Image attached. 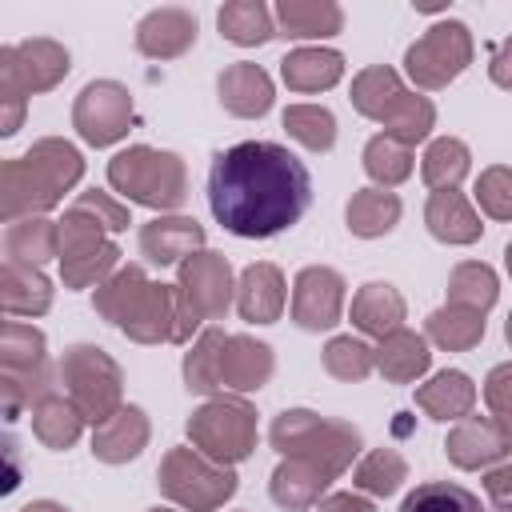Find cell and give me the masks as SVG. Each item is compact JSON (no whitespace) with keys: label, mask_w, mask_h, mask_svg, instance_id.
<instances>
[{"label":"cell","mask_w":512,"mask_h":512,"mask_svg":"<svg viewBox=\"0 0 512 512\" xmlns=\"http://www.w3.org/2000/svg\"><path fill=\"white\" fill-rule=\"evenodd\" d=\"M72 72V56L52 36H32L0 48V136H16L24 124V104L36 92L56 88Z\"/></svg>","instance_id":"5b68a950"},{"label":"cell","mask_w":512,"mask_h":512,"mask_svg":"<svg viewBox=\"0 0 512 512\" xmlns=\"http://www.w3.org/2000/svg\"><path fill=\"white\" fill-rule=\"evenodd\" d=\"M284 300H288V288H284V272L276 264L256 260L236 276V312H240V320L276 324L280 312H284Z\"/></svg>","instance_id":"ffe728a7"},{"label":"cell","mask_w":512,"mask_h":512,"mask_svg":"<svg viewBox=\"0 0 512 512\" xmlns=\"http://www.w3.org/2000/svg\"><path fill=\"white\" fill-rule=\"evenodd\" d=\"M60 256V228L48 216H28V220H12L4 228V260L16 264H48Z\"/></svg>","instance_id":"1f68e13d"},{"label":"cell","mask_w":512,"mask_h":512,"mask_svg":"<svg viewBox=\"0 0 512 512\" xmlns=\"http://www.w3.org/2000/svg\"><path fill=\"white\" fill-rule=\"evenodd\" d=\"M280 80L292 92H328L344 80V56L336 48H292L280 60Z\"/></svg>","instance_id":"83f0119b"},{"label":"cell","mask_w":512,"mask_h":512,"mask_svg":"<svg viewBox=\"0 0 512 512\" xmlns=\"http://www.w3.org/2000/svg\"><path fill=\"white\" fill-rule=\"evenodd\" d=\"M424 340L436 344V348H444V352H468V348H476L484 340V316L480 312H468V308L444 304V308L428 312Z\"/></svg>","instance_id":"d590c367"},{"label":"cell","mask_w":512,"mask_h":512,"mask_svg":"<svg viewBox=\"0 0 512 512\" xmlns=\"http://www.w3.org/2000/svg\"><path fill=\"white\" fill-rule=\"evenodd\" d=\"M272 16L288 40H328L344 28V8L336 0H280Z\"/></svg>","instance_id":"484cf974"},{"label":"cell","mask_w":512,"mask_h":512,"mask_svg":"<svg viewBox=\"0 0 512 512\" xmlns=\"http://www.w3.org/2000/svg\"><path fill=\"white\" fill-rule=\"evenodd\" d=\"M348 100L360 116L376 120L392 140L416 148L420 140L432 136L436 128V108L428 96L404 88L400 72L388 68V64H372V68H360L352 76V88H348Z\"/></svg>","instance_id":"277c9868"},{"label":"cell","mask_w":512,"mask_h":512,"mask_svg":"<svg viewBox=\"0 0 512 512\" xmlns=\"http://www.w3.org/2000/svg\"><path fill=\"white\" fill-rule=\"evenodd\" d=\"M132 92L120 80H88L72 104V128L84 144L108 148L128 136L132 128Z\"/></svg>","instance_id":"4fadbf2b"},{"label":"cell","mask_w":512,"mask_h":512,"mask_svg":"<svg viewBox=\"0 0 512 512\" xmlns=\"http://www.w3.org/2000/svg\"><path fill=\"white\" fill-rule=\"evenodd\" d=\"M56 372H60L64 396L76 404L84 424L100 428L104 420H112L124 408V372L104 348L72 344V348H64Z\"/></svg>","instance_id":"ba28073f"},{"label":"cell","mask_w":512,"mask_h":512,"mask_svg":"<svg viewBox=\"0 0 512 512\" xmlns=\"http://www.w3.org/2000/svg\"><path fill=\"white\" fill-rule=\"evenodd\" d=\"M0 304H4L8 316H44L52 308V280L40 268H32V264L4 260Z\"/></svg>","instance_id":"f546056e"},{"label":"cell","mask_w":512,"mask_h":512,"mask_svg":"<svg viewBox=\"0 0 512 512\" xmlns=\"http://www.w3.org/2000/svg\"><path fill=\"white\" fill-rule=\"evenodd\" d=\"M60 228V280L64 288H100L120 268V244L112 232L80 204L64 208L56 220Z\"/></svg>","instance_id":"9c48e42d"},{"label":"cell","mask_w":512,"mask_h":512,"mask_svg":"<svg viewBox=\"0 0 512 512\" xmlns=\"http://www.w3.org/2000/svg\"><path fill=\"white\" fill-rule=\"evenodd\" d=\"M488 76H492V84H496V88L512 92V36H508V40H500V44L492 48V60H488Z\"/></svg>","instance_id":"f907efd6"},{"label":"cell","mask_w":512,"mask_h":512,"mask_svg":"<svg viewBox=\"0 0 512 512\" xmlns=\"http://www.w3.org/2000/svg\"><path fill=\"white\" fill-rule=\"evenodd\" d=\"M216 24H220V36L240 44V48H260L272 36H280L276 32V16L268 12L264 0H228L216 12Z\"/></svg>","instance_id":"836d02e7"},{"label":"cell","mask_w":512,"mask_h":512,"mask_svg":"<svg viewBox=\"0 0 512 512\" xmlns=\"http://www.w3.org/2000/svg\"><path fill=\"white\" fill-rule=\"evenodd\" d=\"M84 176V156L76 144L60 136L36 140L24 156L0 164V220H28L52 212L64 192H72Z\"/></svg>","instance_id":"7a4b0ae2"},{"label":"cell","mask_w":512,"mask_h":512,"mask_svg":"<svg viewBox=\"0 0 512 512\" xmlns=\"http://www.w3.org/2000/svg\"><path fill=\"white\" fill-rule=\"evenodd\" d=\"M476 204L484 216L492 220H512V168L504 164H492L476 176V188H472Z\"/></svg>","instance_id":"bcb514c9"},{"label":"cell","mask_w":512,"mask_h":512,"mask_svg":"<svg viewBox=\"0 0 512 512\" xmlns=\"http://www.w3.org/2000/svg\"><path fill=\"white\" fill-rule=\"evenodd\" d=\"M496 512H512V500L508 504H496Z\"/></svg>","instance_id":"6f0895ef"},{"label":"cell","mask_w":512,"mask_h":512,"mask_svg":"<svg viewBox=\"0 0 512 512\" xmlns=\"http://www.w3.org/2000/svg\"><path fill=\"white\" fill-rule=\"evenodd\" d=\"M472 52H476V44H472L468 24L464 20H440L416 44H408L404 72L416 88L436 92V88H448L472 64Z\"/></svg>","instance_id":"7c38bea8"},{"label":"cell","mask_w":512,"mask_h":512,"mask_svg":"<svg viewBox=\"0 0 512 512\" xmlns=\"http://www.w3.org/2000/svg\"><path fill=\"white\" fill-rule=\"evenodd\" d=\"M148 512H184V508H148Z\"/></svg>","instance_id":"9f6ffc18"},{"label":"cell","mask_w":512,"mask_h":512,"mask_svg":"<svg viewBox=\"0 0 512 512\" xmlns=\"http://www.w3.org/2000/svg\"><path fill=\"white\" fill-rule=\"evenodd\" d=\"M188 440L200 456L232 468L256 452V408L244 396H212L188 416Z\"/></svg>","instance_id":"30bf717a"},{"label":"cell","mask_w":512,"mask_h":512,"mask_svg":"<svg viewBox=\"0 0 512 512\" xmlns=\"http://www.w3.org/2000/svg\"><path fill=\"white\" fill-rule=\"evenodd\" d=\"M400 196L388 192V188H360L352 192L348 208H344V220H348V232L360 236V240H376V236H388L396 224H400Z\"/></svg>","instance_id":"4dcf8cb0"},{"label":"cell","mask_w":512,"mask_h":512,"mask_svg":"<svg viewBox=\"0 0 512 512\" xmlns=\"http://www.w3.org/2000/svg\"><path fill=\"white\" fill-rule=\"evenodd\" d=\"M48 364V340L24 320H4L0 328V372H32Z\"/></svg>","instance_id":"60d3db41"},{"label":"cell","mask_w":512,"mask_h":512,"mask_svg":"<svg viewBox=\"0 0 512 512\" xmlns=\"http://www.w3.org/2000/svg\"><path fill=\"white\" fill-rule=\"evenodd\" d=\"M332 476L320 472L316 464H304V460H280L272 480H268V492L272 500L284 508V512H308L324 500Z\"/></svg>","instance_id":"f1b7e54d"},{"label":"cell","mask_w":512,"mask_h":512,"mask_svg":"<svg viewBox=\"0 0 512 512\" xmlns=\"http://www.w3.org/2000/svg\"><path fill=\"white\" fill-rule=\"evenodd\" d=\"M280 124L308 152H328L336 144V116L324 104H288Z\"/></svg>","instance_id":"b9f144b4"},{"label":"cell","mask_w":512,"mask_h":512,"mask_svg":"<svg viewBox=\"0 0 512 512\" xmlns=\"http://www.w3.org/2000/svg\"><path fill=\"white\" fill-rule=\"evenodd\" d=\"M484 492H488L496 504H508V500H512V464H508V460L484 472Z\"/></svg>","instance_id":"816d5d0a"},{"label":"cell","mask_w":512,"mask_h":512,"mask_svg":"<svg viewBox=\"0 0 512 512\" xmlns=\"http://www.w3.org/2000/svg\"><path fill=\"white\" fill-rule=\"evenodd\" d=\"M416 404H420V412L432 416V420H444V424H448V420H464V416H472V408H476V384H472L468 372L444 368V372L428 376V380L416 388Z\"/></svg>","instance_id":"d4e9b609"},{"label":"cell","mask_w":512,"mask_h":512,"mask_svg":"<svg viewBox=\"0 0 512 512\" xmlns=\"http://www.w3.org/2000/svg\"><path fill=\"white\" fill-rule=\"evenodd\" d=\"M404 480H408V460L396 448H372L352 468V484L364 496H380V500L384 496H396Z\"/></svg>","instance_id":"ab89813d"},{"label":"cell","mask_w":512,"mask_h":512,"mask_svg":"<svg viewBox=\"0 0 512 512\" xmlns=\"http://www.w3.org/2000/svg\"><path fill=\"white\" fill-rule=\"evenodd\" d=\"M312 204V176L284 144L244 140L216 152L208 168V208L240 240H268L292 228Z\"/></svg>","instance_id":"6da1fadb"},{"label":"cell","mask_w":512,"mask_h":512,"mask_svg":"<svg viewBox=\"0 0 512 512\" xmlns=\"http://www.w3.org/2000/svg\"><path fill=\"white\" fill-rule=\"evenodd\" d=\"M272 448L284 460H304L316 464L320 472H328L332 480L344 476L352 468V460L360 456L364 440L348 420H332V416H316L308 408H284L272 428H268Z\"/></svg>","instance_id":"8992f818"},{"label":"cell","mask_w":512,"mask_h":512,"mask_svg":"<svg viewBox=\"0 0 512 512\" xmlns=\"http://www.w3.org/2000/svg\"><path fill=\"white\" fill-rule=\"evenodd\" d=\"M92 308L136 344H172L176 336V284L152 280L140 264H120L92 292Z\"/></svg>","instance_id":"3957f363"},{"label":"cell","mask_w":512,"mask_h":512,"mask_svg":"<svg viewBox=\"0 0 512 512\" xmlns=\"http://www.w3.org/2000/svg\"><path fill=\"white\" fill-rule=\"evenodd\" d=\"M196 16L188 8H152L136 24V48L148 60H176L196 44Z\"/></svg>","instance_id":"d6986e66"},{"label":"cell","mask_w":512,"mask_h":512,"mask_svg":"<svg viewBox=\"0 0 512 512\" xmlns=\"http://www.w3.org/2000/svg\"><path fill=\"white\" fill-rule=\"evenodd\" d=\"M404 316H408V304H404V296L396 292V284H388V280H368V284H360V292L352 296V324H356L364 336L384 340L388 332L404 328Z\"/></svg>","instance_id":"cb8c5ba5"},{"label":"cell","mask_w":512,"mask_h":512,"mask_svg":"<svg viewBox=\"0 0 512 512\" xmlns=\"http://www.w3.org/2000/svg\"><path fill=\"white\" fill-rule=\"evenodd\" d=\"M472 168V152L464 140L456 136H436L428 148H424V160H420V176L432 192H444V188H460V180L468 176Z\"/></svg>","instance_id":"74e56055"},{"label":"cell","mask_w":512,"mask_h":512,"mask_svg":"<svg viewBox=\"0 0 512 512\" xmlns=\"http://www.w3.org/2000/svg\"><path fill=\"white\" fill-rule=\"evenodd\" d=\"M364 172H368V180H372V188H396V184H404L408 176H412V168H416V160H412V148L408 144H400V140H392L388 132H376L368 144H364Z\"/></svg>","instance_id":"f35d334b"},{"label":"cell","mask_w":512,"mask_h":512,"mask_svg":"<svg viewBox=\"0 0 512 512\" xmlns=\"http://www.w3.org/2000/svg\"><path fill=\"white\" fill-rule=\"evenodd\" d=\"M344 276L328 264H308L292 280V320L304 332H328L344 316Z\"/></svg>","instance_id":"5bb4252c"},{"label":"cell","mask_w":512,"mask_h":512,"mask_svg":"<svg viewBox=\"0 0 512 512\" xmlns=\"http://www.w3.org/2000/svg\"><path fill=\"white\" fill-rule=\"evenodd\" d=\"M204 252V224L192 216H156L140 224V256L148 264H184L188 256Z\"/></svg>","instance_id":"ac0fdd59"},{"label":"cell","mask_w":512,"mask_h":512,"mask_svg":"<svg viewBox=\"0 0 512 512\" xmlns=\"http://www.w3.org/2000/svg\"><path fill=\"white\" fill-rule=\"evenodd\" d=\"M216 96H220L224 112H232L240 120H260V116H268V108L276 100V88H272V76L260 64L236 60L216 76Z\"/></svg>","instance_id":"e0dca14e"},{"label":"cell","mask_w":512,"mask_h":512,"mask_svg":"<svg viewBox=\"0 0 512 512\" xmlns=\"http://www.w3.org/2000/svg\"><path fill=\"white\" fill-rule=\"evenodd\" d=\"M316 512H376V504L364 496V492H328Z\"/></svg>","instance_id":"681fc988"},{"label":"cell","mask_w":512,"mask_h":512,"mask_svg":"<svg viewBox=\"0 0 512 512\" xmlns=\"http://www.w3.org/2000/svg\"><path fill=\"white\" fill-rule=\"evenodd\" d=\"M56 376L52 364L32 368V372H0V392H4V416L16 420L24 408H36L44 396L56 392Z\"/></svg>","instance_id":"ee69618b"},{"label":"cell","mask_w":512,"mask_h":512,"mask_svg":"<svg viewBox=\"0 0 512 512\" xmlns=\"http://www.w3.org/2000/svg\"><path fill=\"white\" fill-rule=\"evenodd\" d=\"M484 404H488V416L512 432V360L496 364L484 376Z\"/></svg>","instance_id":"7dc6e473"},{"label":"cell","mask_w":512,"mask_h":512,"mask_svg":"<svg viewBox=\"0 0 512 512\" xmlns=\"http://www.w3.org/2000/svg\"><path fill=\"white\" fill-rule=\"evenodd\" d=\"M444 452H448V460L460 472H488V468H496V464L508 460L512 432L500 420H492V416H464L448 432Z\"/></svg>","instance_id":"2e32d148"},{"label":"cell","mask_w":512,"mask_h":512,"mask_svg":"<svg viewBox=\"0 0 512 512\" xmlns=\"http://www.w3.org/2000/svg\"><path fill=\"white\" fill-rule=\"evenodd\" d=\"M148 436H152V424H148L144 408L124 404L112 420L92 428V456L100 464H128L148 448Z\"/></svg>","instance_id":"7402d4cb"},{"label":"cell","mask_w":512,"mask_h":512,"mask_svg":"<svg viewBox=\"0 0 512 512\" xmlns=\"http://www.w3.org/2000/svg\"><path fill=\"white\" fill-rule=\"evenodd\" d=\"M20 512H68V508L56 504V500H32V504H24Z\"/></svg>","instance_id":"f5cc1de1"},{"label":"cell","mask_w":512,"mask_h":512,"mask_svg":"<svg viewBox=\"0 0 512 512\" xmlns=\"http://www.w3.org/2000/svg\"><path fill=\"white\" fill-rule=\"evenodd\" d=\"M424 224H428V232H432L440 244H452V248L476 244L480 232H484L476 208H472L468 196L456 192V188H444V192H432V196H428V204H424Z\"/></svg>","instance_id":"603a6c76"},{"label":"cell","mask_w":512,"mask_h":512,"mask_svg":"<svg viewBox=\"0 0 512 512\" xmlns=\"http://www.w3.org/2000/svg\"><path fill=\"white\" fill-rule=\"evenodd\" d=\"M276 372V356L264 340L248 332H228L224 356H220V380L232 392H260Z\"/></svg>","instance_id":"44dd1931"},{"label":"cell","mask_w":512,"mask_h":512,"mask_svg":"<svg viewBox=\"0 0 512 512\" xmlns=\"http://www.w3.org/2000/svg\"><path fill=\"white\" fill-rule=\"evenodd\" d=\"M160 492L184 512H216L236 496V472L200 456L196 448H168L156 468Z\"/></svg>","instance_id":"8fae6325"},{"label":"cell","mask_w":512,"mask_h":512,"mask_svg":"<svg viewBox=\"0 0 512 512\" xmlns=\"http://www.w3.org/2000/svg\"><path fill=\"white\" fill-rule=\"evenodd\" d=\"M400 512H488V508L480 504L476 492H468V488H460V484L428 480V484H416V488L404 496Z\"/></svg>","instance_id":"f6af8a7d"},{"label":"cell","mask_w":512,"mask_h":512,"mask_svg":"<svg viewBox=\"0 0 512 512\" xmlns=\"http://www.w3.org/2000/svg\"><path fill=\"white\" fill-rule=\"evenodd\" d=\"M72 204H80V208H88L108 232H124L128 224H132V212H128V204H120V200H112L108 192H100V188H88V192H80Z\"/></svg>","instance_id":"c3c4849f"},{"label":"cell","mask_w":512,"mask_h":512,"mask_svg":"<svg viewBox=\"0 0 512 512\" xmlns=\"http://www.w3.org/2000/svg\"><path fill=\"white\" fill-rule=\"evenodd\" d=\"M32 432H36V440H40L44 448L68 452V448L80 440V432H84V416L76 412V404H72L68 396L52 392V396H44V400L32 408Z\"/></svg>","instance_id":"e575fe53"},{"label":"cell","mask_w":512,"mask_h":512,"mask_svg":"<svg viewBox=\"0 0 512 512\" xmlns=\"http://www.w3.org/2000/svg\"><path fill=\"white\" fill-rule=\"evenodd\" d=\"M320 360H324V372H328L332 380L360 384V380H368L372 368H376V348H368V344L356 340V336H332V340L324 344Z\"/></svg>","instance_id":"7bdbcfd3"},{"label":"cell","mask_w":512,"mask_h":512,"mask_svg":"<svg viewBox=\"0 0 512 512\" xmlns=\"http://www.w3.org/2000/svg\"><path fill=\"white\" fill-rule=\"evenodd\" d=\"M504 340L512 344V312H508V320H504Z\"/></svg>","instance_id":"db71d44e"},{"label":"cell","mask_w":512,"mask_h":512,"mask_svg":"<svg viewBox=\"0 0 512 512\" xmlns=\"http://www.w3.org/2000/svg\"><path fill=\"white\" fill-rule=\"evenodd\" d=\"M176 288L192 300V308L204 320H220L232 304H236V276L224 252H196L176 268Z\"/></svg>","instance_id":"9a60e30c"},{"label":"cell","mask_w":512,"mask_h":512,"mask_svg":"<svg viewBox=\"0 0 512 512\" xmlns=\"http://www.w3.org/2000/svg\"><path fill=\"white\" fill-rule=\"evenodd\" d=\"M496 296H500V280L484 260H464L448 272V304L452 308H468V312L488 316Z\"/></svg>","instance_id":"8d00e7d4"},{"label":"cell","mask_w":512,"mask_h":512,"mask_svg":"<svg viewBox=\"0 0 512 512\" xmlns=\"http://www.w3.org/2000/svg\"><path fill=\"white\" fill-rule=\"evenodd\" d=\"M224 344H228V332L224 328H216V324H208L196 340H192V348L184 352V388L188 392H196V396H220V388H224V380H220V356H224Z\"/></svg>","instance_id":"d6a6232c"},{"label":"cell","mask_w":512,"mask_h":512,"mask_svg":"<svg viewBox=\"0 0 512 512\" xmlns=\"http://www.w3.org/2000/svg\"><path fill=\"white\" fill-rule=\"evenodd\" d=\"M504 268H508V276H512V244L504 248Z\"/></svg>","instance_id":"11a10c76"},{"label":"cell","mask_w":512,"mask_h":512,"mask_svg":"<svg viewBox=\"0 0 512 512\" xmlns=\"http://www.w3.org/2000/svg\"><path fill=\"white\" fill-rule=\"evenodd\" d=\"M432 368V352L428 340L412 328H396L376 344V372L388 384H412Z\"/></svg>","instance_id":"4316f807"},{"label":"cell","mask_w":512,"mask_h":512,"mask_svg":"<svg viewBox=\"0 0 512 512\" xmlns=\"http://www.w3.org/2000/svg\"><path fill=\"white\" fill-rule=\"evenodd\" d=\"M108 184L112 192L128 196V204H144L152 212H176L188 200V168L176 152L132 144L108 160Z\"/></svg>","instance_id":"52a82bcc"}]
</instances>
